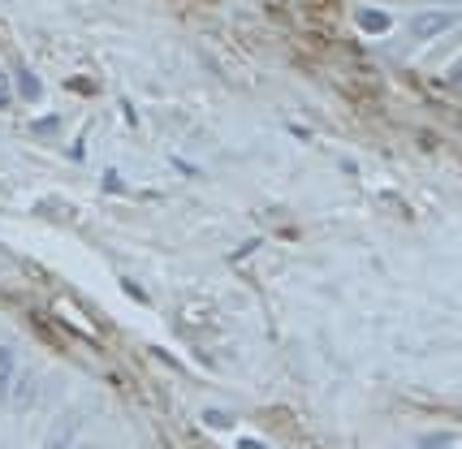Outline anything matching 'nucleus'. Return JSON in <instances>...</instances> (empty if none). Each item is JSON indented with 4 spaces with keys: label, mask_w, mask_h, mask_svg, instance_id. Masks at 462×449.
Wrapping results in <instances>:
<instances>
[{
    "label": "nucleus",
    "mask_w": 462,
    "mask_h": 449,
    "mask_svg": "<svg viewBox=\"0 0 462 449\" xmlns=\"http://www.w3.org/2000/svg\"><path fill=\"white\" fill-rule=\"evenodd\" d=\"M458 26V14L454 9H420V14H411V22H406V31H411V40H441L445 31H454Z\"/></svg>",
    "instance_id": "nucleus-1"
},
{
    "label": "nucleus",
    "mask_w": 462,
    "mask_h": 449,
    "mask_svg": "<svg viewBox=\"0 0 462 449\" xmlns=\"http://www.w3.org/2000/svg\"><path fill=\"white\" fill-rule=\"evenodd\" d=\"M40 393H43V376L40 371H22L18 368V376H14V389H9V407L18 410V415H31V410L40 407Z\"/></svg>",
    "instance_id": "nucleus-2"
},
{
    "label": "nucleus",
    "mask_w": 462,
    "mask_h": 449,
    "mask_svg": "<svg viewBox=\"0 0 462 449\" xmlns=\"http://www.w3.org/2000/svg\"><path fill=\"white\" fill-rule=\"evenodd\" d=\"M82 436V410H60L57 419H52V428L43 436V449H74Z\"/></svg>",
    "instance_id": "nucleus-3"
},
{
    "label": "nucleus",
    "mask_w": 462,
    "mask_h": 449,
    "mask_svg": "<svg viewBox=\"0 0 462 449\" xmlns=\"http://www.w3.org/2000/svg\"><path fill=\"white\" fill-rule=\"evenodd\" d=\"M355 26H359L363 35H384L393 26V18L384 9H355Z\"/></svg>",
    "instance_id": "nucleus-4"
},
{
    "label": "nucleus",
    "mask_w": 462,
    "mask_h": 449,
    "mask_svg": "<svg viewBox=\"0 0 462 449\" xmlns=\"http://www.w3.org/2000/svg\"><path fill=\"white\" fill-rule=\"evenodd\" d=\"M14 376H18V354H14V346H0V407H9Z\"/></svg>",
    "instance_id": "nucleus-5"
},
{
    "label": "nucleus",
    "mask_w": 462,
    "mask_h": 449,
    "mask_svg": "<svg viewBox=\"0 0 462 449\" xmlns=\"http://www.w3.org/2000/svg\"><path fill=\"white\" fill-rule=\"evenodd\" d=\"M454 432H445V428H432V432H420L415 436V449H454Z\"/></svg>",
    "instance_id": "nucleus-6"
},
{
    "label": "nucleus",
    "mask_w": 462,
    "mask_h": 449,
    "mask_svg": "<svg viewBox=\"0 0 462 449\" xmlns=\"http://www.w3.org/2000/svg\"><path fill=\"white\" fill-rule=\"evenodd\" d=\"M18 91L26 96V100H40V96H43V82L35 78L31 69H22V74H18Z\"/></svg>",
    "instance_id": "nucleus-7"
},
{
    "label": "nucleus",
    "mask_w": 462,
    "mask_h": 449,
    "mask_svg": "<svg viewBox=\"0 0 462 449\" xmlns=\"http://www.w3.org/2000/svg\"><path fill=\"white\" fill-rule=\"evenodd\" d=\"M203 424H208V428H229V424H234V415L221 410V407H208L203 410Z\"/></svg>",
    "instance_id": "nucleus-8"
},
{
    "label": "nucleus",
    "mask_w": 462,
    "mask_h": 449,
    "mask_svg": "<svg viewBox=\"0 0 462 449\" xmlns=\"http://www.w3.org/2000/svg\"><path fill=\"white\" fill-rule=\"evenodd\" d=\"M9 100H14V87H9V74L0 69V108H9Z\"/></svg>",
    "instance_id": "nucleus-9"
},
{
    "label": "nucleus",
    "mask_w": 462,
    "mask_h": 449,
    "mask_svg": "<svg viewBox=\"0 0 462 449\" xmlns=\"http://www.w3.org/2000/svg\"><path fill=\"white\" fill-rule=\"evenodd\" d=\"M238 449H263V441H255V436H238Z\"/></svg>",
    "instance_id": "nucleus-10"
},
{
    "label": "nucleus",
    "mask_w": 462,
    "mask_h": 449,
    "mask_svg": "<svg viewBox=\"0 0 462 449\" xmlns=\"http://www.w3.org/2000/svg\"><path fill=\"white\" fill-rule=\"evenodd\" d=\"M449 82H462V65L458 69H449Z\"/></svg>",
    "instance_id": "nucleus-11"
},
{
    "label": "nucleus",
    "mask_w": 462,
    "mask_h": 449,
    "mask_svg": "<svg viewBox=\"0 0 462 449\" xmlns=\"http://www.w3.org/2000/svg\"><path fill=\"white\" fill-rule=\"evenodd\" d=\"M74 449H100V445H87V441H79V445H74Z\"/></svg>",
    "instance_id": "nucleus-12"
}]
</instances>
